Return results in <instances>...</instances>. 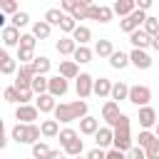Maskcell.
<instances>
[{"instance_id": "21", "label": "cell", "mask_w": 159, "mask_h": 159, "mask_svg": "<svg viewBox=\"0 0 159 159\" xmlns=\"http://www.w3.org/2000/svg\"><path fill=\"white\" fill-rule=\"evenodd\" d=\"M92 50L87 47V45H77L75 47V52H72V60L77 62V65H84V62H92Z\"/></svg>"}, {"instance_id": "10", "label": "cell", "mask_w": 159, "mask_h": 159, "mask_svg": "<svg viewBox=\"0 0 159 159\" xmlns=\"http://www.w3.org/2000/svg\"><path fill=\"white\" fill-rule=\"evenodd\" d=\"M0 37H2V47H17L20 42V30L15 25H5L0 30Z\"/></svg>"}, {"instance_id": "28", "label": "cell", "mask_w": 159, "mask_h": 159, "mask_svg": "<svg viewBox=\"0 0 159 159\" xmlns=\"http://www.w3.org/2000/svg\"><path fill=\"white\" fill-rule=\"evenodd\" d=\"M50 67H52L50 57H45V55L32 57V70H35V75H47V72H50Z\"/></svg>"}, {"instance_id": "29", "label": "cell", "mask_w": 159, "mask_h": 159, "mask_svg": "<svg viewBox=\"0 0 159 159\" xmlns=\"http://www.w3.org/2000/svg\"><path fill=\"white\" fill-rule=\"evenodd\" d=\"M127 94H129V84H127V82H114V84H112V92H109V97H112L114 102H122V99H127Z\"/></svg>"}, {"instance_id": "53", "label": "cell", "mask_w": 159, "mask_h": 159, "mask_svg": "<svg viewBox=\"0 0 159 159\" xmlns=\"http://www.w3.org/2000/svg\"><path fill=\"white\" fill-rule=\"evenodd\" d=\"M149 47H154V50L159 52V32H157V35H152V42H149Z\"/></svg>"}, {"instance_id": "24", "label": "cell", "mask_w": 159, "mask_h": 159, "mask_svg": "<svg viewBox=\"0 0 159 159\" xmlns=\"http://www.w3.org/2000/svg\"><path fill=\"white\" fill-rule=\"evenodd\" d=\"M134 7H137V5H134V0H114L112 12H114V15H119V17H127Z\"/></svg>"}, {"instance_id": "12", "label": "cell", "mask_w": 159, "mask_h": 159, "mask_svg": "<svg viewBox=\"0 0 159 159\" xmlns=\"http://www.w3.org/2000/svg\"><path fill=\"white\" fill-rule=\"evenodd\" d=\"M55 104H57V97H52L50 92H42V94H37V99H35V107H37L42 114L52 112V109H55Z\"/></svg>"}, {"instance_id": "45", "label": "cell", "mask_w": 159, "mask_h": 159, "mask_svg": "<svg viewBox=\"0 0 159 159\" xmlns=\"http://www.w3.org/2000/svg\"><path fill=\"white\" fill-rule=\"evenodd\" d=\"M127 159H147V157H144V149H142L139 144H137V147L132 144V147H129V152H127Z\"/></svg>"}, {"instance_id": "40", "label": "cell", "mask_w": 159, "mask_h": 159, "mask_svg": "<svg viewBox=\"0 0 159 159\" xmlns=\"http://www.w3.org/2000/svg\"><path fill=\"white\" fill-rule=\"evenodd\" d=\"M32 57H35V50H22V47H17V60H20V65H30Z\"/></svg>"}, {"instance_id": "58", "label": "cell", "mask_w": 159, "mask_h": 159, "mask_svg": "<svg viewBox=\"0 0 159 159\" xmlns=\"http://www.w3.org/2000/svg\"><path fill=\"white\" fill-rule=\"evenodd\" d=\"M5 55H7V52H5V47H0V60H2Z\"/></svg>"}, {"instance_id": "26", "label": "cell", "mask_w": 159, "mask_h": 159, "mask_svg": "<svg viewBox=\"0 0 159 159\" xmlns=\"http://www.w3.org/2000/svg\"><path fill=\"white\" fill-rule=\"evenodd\" d=\"M55 47H57V52H60V55H72V52H75V47H77V42H75L70 35H65V37H60V40L55 42Z\"/></svg>"}, {"instance_id": "3", "label": "cell", "mask_w": 159, "mask_h": 159, "mask_svg": "<svg viewBox=\"0 0 159 159\" xmlns=\"http://www.w3.org/2000/svg\"><path fill=\"white\" fill-rule=\"evenodd\" d=\"M10 139L17 142V144H35L40 139V127L35 122H27V124L25 122H17L12 127V132H10Z\"/></svg>"}, {"instance_id": "48", "label": "cell", "mask_w": 159, "mask_h": 159, "mask_svg": "<svg viewBox=\"0 0 159 159\" xmlns=\"http://www.w3.org/2000/svg\"><path fill=\"white\" fill-rule=\"evenodd\" d=\"M32 94H35V92H32L30 87H27V89H17V97H20V102H17V104H27V102L32 99Z\"/></svg>"}, {"instance_id": "43", "label": "cell", "mask_w": 159, "mask_h": 159, "mask_svg": "<svg viewBox=\"0 0 159 159\" xmlns=\"http://www.w3.org/2000/svg\"><path fill=\"white\" fill-rule=\"evenodd\" d=\"M2 97H5L7 102H12V104H17V102H20V97H17V87H15V84H12V87H7V89L2 92Z\"/></svg>"}, {"instance_id": "11", "label": "cell", "mask_w": 159, "mask_h": 159, "mask_svg": "<svg viewBox=\"0 0 159 159\" xmlns=\"http://www.w3.org/2000/svg\"><path fill=\"white\" fill-rule=\"evenodd\" d=\"M117 117H119V102H114V99L104 102V104H102V119H104L109 127H114Z\"/></svg>"}, {"instance_id": "52", "label": "cell", "mask_w": 159, "mask_h": 159, "mask_svg": "<svg viewBox=\"0 0 159 159\" xmlns=\"http://www.w3.org/2000/svg\"><path fill=\"white\" fill-rule=\"evenodd\" d=\"M152 2H154V0H134V5H137L139 10H149V7H152Z\"/></svg>"}, {"instance_id": "54", "label": "cell", "mask_w": 159, "mask_h": 159, "mask_svg": "<svg viewBox=\"0 0 159 159\" xmlns=\"http://www.w3.org/2000/svg\"><path fill=\"white\" fill-rule=\"evenodd\" d=\"M7 147V137H5V132H0V152Z\"/></svg>"}, {"instance_id": "19", "label": "cell", "mask_w": 159, "mask_h": 159, "mask_svg": "<svg viewBox=\"0 0 159 159\" xmlns=\"http://www.w3.org/2000/svg\"><path fill=\"white\" fill-rule=\"evenodd\" d=\"M77 45H87L89 40H92V30L87 27V25H77L75 30H72V35H70Z\"/></svg>"}, {"instance_id": "37", "label": "cell", "mask_w": 159, "mask_h": 159, "mask_svg": "<svg viewBox=\"0 0 159 159\" xmlns=\"http://www.w3.org/2000/svg\"><path fill=\"white\" fill-rule=\"evenodd\" d=\"M35 45H37V37H35L32 32H27V35H20V42H17V47H22V50H35Z\"/></svg>"}, {"instance_id": "50", "label": "cell", "mask_w": 159, "mask_h": 159, "mask_svg": "<svg viewBox=\"0 0 159 159\" xmlns=\"http://www.w3.org/2000/svg\"><path fill=\"white\" fill-rule=\"evenodd\" d=\"M104 159H127V152H119V149H114V147H112V149L107 152V157H104Z\"/></svg>"}, {"instance_id": "5", "label": "cell", "mask_w": 159, "mask_h": 159, "mask_svg": "<svg viewBox=\"0 0 159 159\" xmlns=\"http://www.w3.org/2000/svg\"><path fill=\"white\" fill-rule=\"evenodd\" d=\"M127 99H129L132 104H137V107H144V104H149V99H152V89H149L147 84H134V87H129Z\"/></svg>"}, {"instance_id": "33", "label": "cell", "mask_w": 159, "mask_h": 159, "mask_svg": "<svg viewBox=\"0 0 159 159\" xmlns=\"http://www.w3.org/2000/svg\"><path fill=\"white\" fill-rule=\"evenodd\" d=\"M57 27H60V30H62V32H65V35H72V30H75V27H77V20H75V17H72V15H67V12H65V15H62V20H60V25H57Z\"/></svg>"}, {"instance_id": "38", "label": "cell", "mask_w": 159, "mask_h": 159, "mask_svg": "<svg viewBox=\"0 0 159 159\" xmlns=\"http://www.w3.org/2000/svg\"><path fill=\"white\" fill-rule=\"evenodd\" d=\"M144 157H147V159H159V139H157V137L144 147Z\"/></svg>"}, {"instance_id": "27", "label": "cell", "mask_w": 159, "mask_h": 159, "mask_svg": "<svg viewBox=\"0 0 159 159\" xmlns=\"http://www.w3.org/2000/svg\"><path fill=\"white\" fill-rule=\"evenodd\" d=\"M97 57H109L112 52H114V45H112V40H97V45H94V50H92Z\"/></svg>"}, {"instance_id": "8", "label": "cell", "mask_w": 159, "mask_h": 159, "mask_svg": "<svg viewBox=\"0 0 159 159\" xmlns=\"http://www.w3.org/2000/svg\"><path fill=\"white\" fill-rule=\"evenodd\" d=\"M37 117H40V109L35 104H30V102L27 104H17V109H15V119L17 122H25L27 124V122H35Z\"/></svg>"}, {"instance_id": "51", "label": "cell", "mask_w": 159, "mask_h": 159, "mask_svg": "<svg viewBox=\"0 0 159 159\" xmlns=\"http://www.w3.org/2000/svg\"><path fill=\"white\" fill-rule=\"evenodd\" d=\"M65 157H67V154H65L62 149H50V154H47L45 159H65Z\"/></svg>"}, {"instance_id": "61", "label": "cell", "mask_w": 159, "mask_h": 159, "mask_svg": "<svg viewBox=\"0 0 159 159\" xmlns=\"http://www.w3.org/2000/svg\"><path fill=\"white\" fill-rule=\"evenodd\" d=\"M157 119H159V112H157Z\"/></svg>"}, {"instance_id": "31", "label": "cell", "mask_w": 159, "mask_h": 159, "mask_svg": "<svg viewBox=\"0 0 159 159\" xmlns=\"http://www.w3.org/2000/svg\"><path fill=\"white\" fill-rule=\"evenodd\" d=\"M30 89H32L35 94L47 92V77H45V75H35V77L30 80Z\"/></svg>"}, {"instance_id": "23", "label": "cell", "mask_w": 159, "mask_h": 159, "mask_svg": "<svg viewBox=\"0 0 159 159\" xmlns=\"http://www.w3.org/2000/svg\"><path fill=\"white\" fill-rule=\"evenodd\" d=\"M82 149H84V142L80 139V134H77L75 139H70L67 144H62V152H65L67 157H77V154H82Z\"/></svg>"}, {"instance_id": "7", "label": "cell", "mask_w": 159, "mask_h": 159, "mask_svg": "<svg viewBox=\"0 0 159 159\" xmlns=\"http://www.w3.org/2000/svg\"><path fill=\"white\" fill-rule=\"evenodd\" d=\"M129 62L137 67V70H149L152 67V55L147 52V50H139V47H134L132 52H129Z\"/></svg>"}, {"instance_id": "42", "label": "cell", "mask_w": 159, "mask_h": 159, "mask_svg": "<svg viewBox=\"0 0 159 159\" xmlns=\"http://www.w3.org/2000/svg\"><path fill=\"white\" fill-rule=\"evenodd\" d=\"M0 10H2L5 15L17 12V0H0Z\"/></svg>"}, {"instance_id": "13", "label": "cell", "mask_w": 159, "mask_h": 159, "mask_svg": "<svg viewBox=\"0 0 159 159\" xmlns=\"http://www.w3.org/2000/svg\"><path fill=\"white\" fill-rule=\"evenodd\" d=\"M129 42H132L134 47H139V50H147V47H149V42H152V37H149L142 27H137V30H132V32H129Z\"/></svg>"}, {"instance_id": "30", "label": "cell", "mask_w": 159, "mask_h": 159, "mask_svg": "<svg viewBox=\"0 0 159 159\" xmlns=\"http://www.w3.org/2000/svg\"><path fill=\"white\" fill-rule=\"evenodd\" d=\"M15 72H17V60L10 57V55H5L0 60V75H15Z\"/></svg>"}, {"instance_id": "15", "label": "cell", "mask_w": 159, "mask_h": 159, "mask_svg": "<svg viewBox=\"0 0 159 159\" xmlns=\"http://www.w3.org/2000/svg\"><path fill=\"white\" fill-rule=\"evenodd\" d=\"M97 129H99V119H97V117H89V114H84V117L80 119V134H87V137H92Z\"/></svg>"}, {"instance_id": "44", "label": "cell", "mask_w": 159, "mask_h": 159, "mask_svg": "<svg viewBox=\"0 0 159 159\" xmlns=\"http://www.w3.org/2000/svg\"><path fill=\"white\" fill-rule=\"evenodd\" d=\"M137 139H139V147H142V149H144V147H147V144H149V142H152V139H154V132H149V129H142V132H139V137H137Z\"/></svg>"}, {"instance_id": "59", "label": "cell", "mask_w": 159, "mask_h": 159, "mask_svg": "<svg viewBox=\"0 0 159 159\" xmlns=\"http://www.w3.org/2000/svg\"><path fill=\"white\" fill-rule=\"evenodd\" d=\"M0 132H5V122L2 119H0Z\"/></svg>"}, {"instance_id": "22", "label": "cell", "mask_w": 159, "mask_h": 159, "mask_svg": "<svg viewBox=\"0 0 159 159\" xmlns=\"http://www.w3.org/2000/svg\"><path fill=\"white\" fill-rule=\"evenodd\" d=\"M107 60H109V65H112L114 70H124V67L129 65V55H127V52H122V50H114Z\"/></svg>"}, {"instance_id": "6", "label": "cell", "mask_w": 159, "mask_h": 159, "mask_svg": "<svg viewBox=\"0 0 159 159\" xmlns=\"http://www.w3.org/2000/svg\"><path fill=\"white\" fill-rule=\"evenodd\" d=\"M75 80H77V82H75L77 97H80V99H87V97L92 94V84H94V77H92V75H87V72H80Z\"/></svg>"}, {"instance_id": "49", "label": "cell", "mask_w": 159, "mask_h": 159, "mask_svg": "<svg viewBox=\"0 0 159 159\" xmlns=\"http://www.w3.org/2000/svg\"><path fill=\"white\" fill-rule=\"evenodd\" d=\"M104 157H107V152H104L102 147H94V149L87 152V159H104Z\"/></svg>"}, {"instance_id": "55", "label": "cell", "mask_w": 159, "mask_h": 159, "mask_svg": "<svg viewBox=\"0 0 159 159\" xmlns=\"http://www.w3.org/2000/svg\"><path fill=\"white\" fill-rule=\"evenodd\" d=\"M5 20H7V17H5V12H2V10H0V30H2V27H5Z\"/></svg>"}, {"instance_id": "46", "label": "cell", "mask_w": 159, "mask_h": 159, "mask_svg": "<svg viewBox=\"0 0 159 159\" xmlns=\"http://www.w3.org/2000/svg\"><path fill=\"white\" fill-rule=\"evenodd\" d=\"M77 5H80V0H60V10H62V12H67V15H70Z\"/></svg>"}, {"instance_id": "16", "label": "cell", "mask_w": 159, "mask_h": 159, "mask_svg": "<svg viewBox=\"0 0 159 159\" xmlns=\"http://www.w3.org/2000/svg\"><path fill=\"white\" fill-rule=\"evenodd\" d=\"M94 142H97V147H102V149H107V147H112V127L107 124V127H99L94 134Z\"/></svg>"}, {"instance_id": "35", "label": "cell", "mask_w": 159, "mask_h": 159, "mask_svg": "<svg viewBox=\"0 0 159 159\" xmlns=\"http://www.w3.org/2000/svg\"><path fill=\"white\" fill-rule=\"evenodd\" d=\"M62 15H65V12H62L60 7H50V10L45 12V22H50V25L55 27V25H60V20H62Z\"/></svg>"}, {"instance_id": "25", "label": "cell", "mask_w": 159, "mask_h": 159, "mask_svg": "<svg viewBox=\"0 0 159 159\" xmlns=\"http://www.w3.org/2000/svg\"><path fill=\"white\" fill-rule=\"evenodd\" d=\"M32 35H35L37 40H47V37L52 35V25L45 22V20H37V22L32 25Z\"/></svg>"}, {"instance_id": "32", "label": "cell", "mask_w": 159, "mask_h": 159, "mask_svg": "<svg viewBox=\"0 0 159 159\" xmlns=\"http://www.w3.org/2000/svg\"><path fill=\"white\" fill-rule=\"evenodd\" d=\"M27 22H30V15H27L25 10H17V12H12V15H10V25H15L17 30H20V27H25Z\"/></svg>"}, {"instance_id": "47", "label": "cell", "mask_w": 159, "mask_h": 159, "mask_svg": "<svg viewBox=\"0 0 159 159\" xmlns=\"http://www.w3.org/2000/svg\"><path fill=\"white\" fill-rule=\"evenodd\" d=\"M70 15H72L75 20H87V5H77Z\"/></svg>"}, {"instance_id": "60", "label": "cell", "mask_w": 159, "mask_h": 159, "mask_svg": "<svg viewBox=\"0 0 159 159\" xmlns=\"http://www.w3.org/2000/svg\"><path fill=\"white\" fill-rule=\"evenodd\" d=\"M72 159H87V157H82V154H77V157H72Z\"/></svg>"}, {"instance_id": "57", "label": "cell", "mask_w": 159, "mask_h": 159, "mask_svg": "<svg viewBox=\"0 0 159 159\" xmlns=\"http://www.w3.org/2000/svg\"><path fill=\"white\" fill-rule=\"evenodd\" d=\"M94 0H80V5H92Z\"/></svg>"}, {"instance_id": "39", "label": "cell", "mask_w": 159, "mask_h": 159, "mask_svg": "<svg viewBox=\"0 0 159 159\" xmlns=\"http://www.w3.org/2000/svg\"><path fill=\"white\" fill-rule=\"evenodd\" d=\"M112 17H114L112 7H107V5H99V7H97V17H94L97 22H109Z\"/></svg>"}, {"instance_id": "2", "label": "cell", "mask_w": 159, "mask_h": 159, "mask_svg": "<svg viewBox=\"0 0 159 159\" xmlns=\"http://www.w3.org/2000/svg\"><path fill=\"white\" fill-rule=\"evenodd\" d=\"M112 147L119 152H129L132 147V132H129V117L119 112L114 127H112Z\"/></svg>"}, {"instance_id": "17", "label": "cell", "mask_w": 159, "mask_h": 159, "mask_svg": "<svg viewBox=\"0 0 159 159\" xmlns=\"http://www.w3.org/2000/svg\"><path fill=\"white\" fill-rule=\"evenodd\" d=\"M57 75H62L65 80H75L77 75H80V67H77V62L75 60H62L60 62V72Z\"/></svg>"}, {"instance_id": "4", "label": "cell", "mask_w": 159, "mask_h": 159, "mask_svg": "<svg viewBox=\"0 0 159 159\" xmlns=\"http://www.w3.org/2000/svg\"><path fill=\"white\" fill-rule=\"evenodd\" d=\"M147 20V10H139V7H134L127 17H122V22H119V30L122 32H132V30H137V27H142V22Z\"/></svg>"}, {"instance_id": "1", "label": "cell", "mask_w": 159, "mask_h": 159, "mask_svg": "<svg viewBox=\"0 0 159 159\" xmlns=\"http://www.w3.org/2000/svg\"><path fill=\"white\" fill-rule=\"evenodd\" d=\"M52 114H55V119H57V122L70 124V122L82 119V117L87 114V102H84V99H75V102H60V104H55Z\"/></svg>"}, {"instance_id": "41", "label": "cell", "mask_w": 159, "mask_h": 159, "mask_svg": "<svg viewBox=\"0 0 159 159\" xmlns=\"http://www.w3.org/2000/svg\"><path fill=\"white\" fill-rule=\"evenodd\" d=\"M75 137H77V132H75L72 127H67V129H60V132H57L60 144H67V142H70V139H75Z\"/></svg>"}, {"instance_id": "14", "label": "cell", "mask_w": 159, "mask_h": 159, "mask_svg": "<svg viewBox=\"0 0 159 159\" xmlns=\"http://www.w3.org/2000/svg\"><path fill=\"white\" fill-rule=\"evenodd\" d=\"M154 122H157V109L149 107V104L139 107V124H142L144 129H149V127H154Z\"/></svg>"}, {"instance_id": "56", "label": "cell", "mask_w": 159, "mask_h": 159, "mask_svg": "<svg viewBox=\"0 0 159 159\" xmlns=\"http://www.w3.org/2000/svg\"><path fill=\"white\" fill-rule=\"evenodd\" d=\"M154 137H157V139H159V119H157V122H154Z\"/></svg>"}, {"instance_id": "20", "label": "cell", "mask_w": 159, "mask_h": 159, "mask_svg": "<svg viewBox=\"0 0 159 159\" xmlns=\"http://www.w3.org/2000/svg\"><path fill=\"white\" fill-rule=\"evenodd\" d=\"M57 132H60V122H57V119H45V122H40V134H42L45 139L57 137Z\"/></svg>"}, {"instance_id": "9", "label": "cell", "mask_w": 159, "mask_h": 159, "mask_svg": "<svg viewBox=\"0 0 159 159\" xmlns=\"http://www.w3.org/2000/svg\"><path fill=\"white\" fill-rule=\"evenodd\" d=\"M67 80L62 77V75H55V77H47V92L52 94V97H62L65 92H67Z\"/></svg>"}, {"instance_id": "18", "label": "cell", "mask_w": 159, "mask_h": 159, "mask_svg": "<svg viewBox=\"0 0 159 159\" xmlns=\"http://www.w3.org/2000/svg\"><path fill=\"white\" fill-rule=\"evenodd\" d=\"M109 92H112V82H109L107 77L94 80V84H92V94H97L99 99H104V97H109Z\"/></svg>"}, {"instance_id": "34", "label": "cell", "mask_w": 159, "mask_h": 159, "mask_svg": "<svg viewBox=\"0 0 159 159\" xmlns=\"http://www.w3.org/2000/svg\"><path fill=\"white\" fill-rule=\"evenodd\" d=\"M142 30L152 37V35H157L159 32V17H152V15H147V20L142 22Z\"/></svg>"}, {"instance_id": "36", "label": "cell", "mask_w": 159, "mask_h": 159, "mask_svg": "<svg viewBox=\"0 0 159 159\" xmlns=\"http://www.w3.org/2000/svg\"><path fill=\"white\" fill-rule=\"evenodd\" d=\"M47 154H50V147H47L45 142H40V139H37V142L32 144V159H45Z\"/></svg>"}]
</instances>
